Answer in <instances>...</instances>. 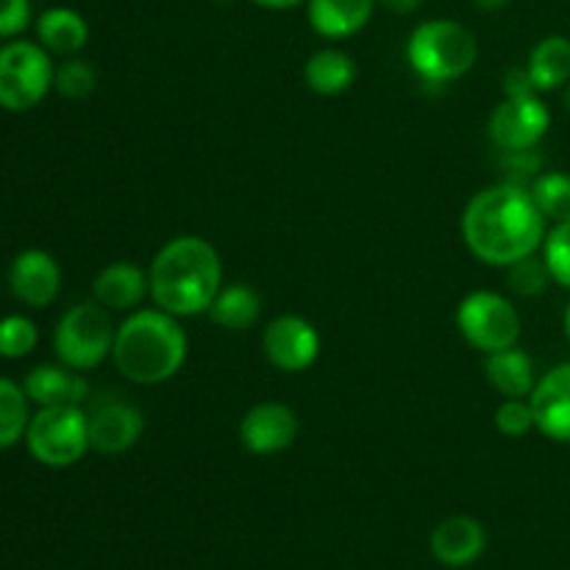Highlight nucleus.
Returning a JSON list of instances; mask_svg holds the SVG:
<instances>
[{
    "label": "nucleus",
    "instance_id": "c9c22d12",
    "mask_svg": "<svg viewBox=\"0 0 570 570\" xmlns=\"http://www.w3.org/2000/svg\"><path fill=\"white\" fill-rule=\"evenodd\" d=\"M507 3H510V0H473V6L482 11H499V9H504Z\"/></svg>",
    "mask_w": 570,
    "mask_h": 570
},
{
    "label": "nucleus",
    "instance_id": "cd10ccee",
    "mask_svg": "<svg viewBox=\"0 0 570 570\" xmlns=\"http://www.w3.org/2000/svg\"><path fill=\"white\" fill-rule=\"evenodd\" d=\"M504 271H507V287H510L515 295H521V298H538V295H543L546 289H549V284L554 282L546 259H538L534 254L527 256V259L512 262V265L504 267Z\"/></svg>",
    "mask_w": 570,
    "mask_h": 570
},
{
    "label": "nucleus",
    "instance_id": "473e14b6",
    "mask_svg": "<svg viewBox=\"0 0 570 570\" xmlns=\"http://www.w3.org/2000/svg\"><path fill=\"white\" fill-rule=\"evenodd\" d=\"M523 95H540L527 67H512L504 76V98H523Z\"/></svg>",
    "mask_w": 570,
    "mask_h": 570
},
{
    "label": "nucleus",
    "instance_id": "6ab92c4d",
    "mask_svg": "<svg viewBox=\"0 0 570 570\" xmlns=\"http://www.w3.org/2000/svg\"><path fill=\"white\" fill-rule=\"evenodd\" d=\"M376 0H309V26L326 39H345L371 22Z\"/></svg>",
    "mask_w": 570,
    "mask_h": 570
},
{
    "label": "nucleus",
    "instance_id": "9b49d317",
    "mask_svg": "<svg viewBox=\"0 0 570 570\" xmlns=\"http://www.w3.org/2000/svg\"><path fill=\"white\" fill-rule=\"evenodd\" d=\"M9 289L20 304L31 309H45L59 298L61 267L53 254L42 248H26L11 259Z\"/></svg>",
    "mask_w": 570,
    "mask_h": 570
},
{
    "label": "nucleus",
    "instance_id": "7ed1b4c3",
    "mask_svg": "<svg viewBox=\"0 0 570 570\" xmlns=\"http://www.w3.org/2000/svg\"><path fill=\"white\" fill-rule=\"evenodd\" d=\"M189 340L176 315L165 309H134L117 326L111 362L134 384H165L187 362Z\"/></svg>",
    "mask_w": 570,
    "mask_h": 570
},
{
    "label": "nucleus",
    "instance_id": "e433bc0d",
    "mask_svg": "<svg viewBox=\"0 0 570 570\" xmlns=\"http://www.w3.org/2000/svg\"><path fill=\"white\" fill-rule=\"evenodd\" d=\"M562 326H566V337H568V343H570V304H568V309H566V321H562Z\"/></svg>",
    "mask_w": 570,
    "mask_h": 570
},
{
    "label": "nucleus",
    "instance_id": "a878e982",
    "mask_svg": "<svg viewBox=\"0 0 570 570\" xmlns=\"http://www.w3.org/2000/svg\"><path fill=\"white\" fill-rule=\"evenodd\" d=\"M53 89L67 100H87L98 89V72L89 61L70 56V59L56 67Z\"/></svg>",
    "mask_w": 570,
    "mask_h": 570
},
{
    "label": "nucleus",
    "instance_id": "20e7f679",
    "mask_svg": "<svg viewBox=\"0 0 570 570\" xmlns=\"http://www.w3.org/2000/svg\"><path fill=\"white\" fill-rule=\"evenodd\" d=\"M479 42L471 28L456 20H426L410 33L406 61L426 83H451L473 70Z\"/></svg>",
    "mask_w": 570,
    "mask_h": 570
},
{
    "label": "nucleus",
    "instance_id": "4468645a",
    "mask_svg": "<svg viewBox=\"0 0 570 570\" xmlns=\"http://www.w3.org/2000/svg\"><path fill=\"white\" fill-rule=\"evenodd\" d=\"M145 432V415L128 401H106L89 412V449L98 454H126Z\"/></svg>",
    "mask_w": 570,
    "mask_h": 570
},
{
    "label": "nucleus",
    "instance_id": "6e6552de",
    "mask_svg": "<svg viewBox=\"0 0 570 570\" xmlns=\"http://www.w3.org/2000/svg\"><path fill=\"white\" fill-rule=\"evenodd\" d=\"M456 328L482 354L504 351L521 340V315L507 295L476 289L456 306Z\"/></svg>",
    "mask_w": 570,
    "mask_h": 570
},
{
    "label": "nucleus",
    "instance_id": "aec40b11",
    "mask_svg": "<svg viewBox=\"0 0 570 570\" xmlns=\"http://www.w3.org/2000/svg\"><path fill=\"white\" fill-rule=\"evenodd\" d=\"M33 31H37V42L56 56H76L89 39V26L81 11L67 9V6L45 9L33 22Z\"/></svg>",
    "mask_w": 570,
    "mask_h": 570
},
{
    "label": "nucleus",
    "instance_id": "5701e85b",
    "mask_svg": "<svg viewBox=\"0 0 570 570\" xmlns=\"http://www.w3.org/2000/svg\"><path fill=\"white\" fill-rule=\"evenodd\" d=\"M356 61L340 48H323L304 65V81L317 95H340L354 83Z\"/></svg>",
    "mask_w": 570,
    "mask_h": 570
},
{
    "label": "nucleus",
    "instance_id": "a211bd4d",
    "mask_svg": "<svg viewBox=\"0 0 570 570\" xmlns=\"http://www.w3.org/2000/svg\"><path fill=\"white\" fill-rule=\"evenodd\" d=\"M484 379L504 399H529L538 384L532 356L518 345L484 354Z\"/></svg>",
    "mask_w": 570,
    "mask_h": 570
},
{
    "label": "nucleus",
    "instance_id": "4c0bfd02",
    "mask_svg": "<svg viewBox=\"0 0 570 570\" xmlns=\"http://www.w3.org/2000/svg\"><path fill=\"white\" fill-rule=\"evenodd\" d=\"M566 106H568V115H570V83H568V89H566Z\"/></svg>",
    "mask_w": 570,
    "mask_h": 570
},
{
    "label": "nucleus",
    "instance_id": "9d476101",
    "mask_svg": "<svg viewBox=\"0 0 570 570\" xmlns=\"http://www.w3.org/2000/svg\"><path fill=\"white\" fill-rule=\"evenodd\" d=\"M262 351L276 371L304 373L321 356V334L306 317L278 315L265 326Z\"/></svg>",
    "mask_w": 570,
    "mask_h": 570
},
{
    "label": "nucleus",
    "instance_id": "f03ea898",
    "mask_svg": "<svg viewBox=\"0 0 570 570\" xmlns=\"http://www.w3.org/2000/svg\"><path fill=\"white\" fill-rule=\"evenodd\" d=\"M148 278L159 309L176 317L206 315L223 289V262L209 239L184 234L161 245Z\"/></svg>",
    "mask_w": 570,
    "mask_h": 570
},
{
    "label": "nucleus",
    "instance_id": "393cba45",
    "mask_svg": "<svg viewBox=\"0 0 570 570\" xmlns=\"http://www.w3.org/2000/svg\"><path fill=\"white\" fill-rule=\"evenodd\" d=\"M534 204L549 223L570 220V173H540L529 187Z\"/></svg>",
    "mask_w": 570,
    "mask_h": 570
},
{
    "label": "nucleus",
    "instance_id": "dca6fc26",
    "mask_svg": "<svg viewBox=\"0 0 570 570\" xmlns=\"http://www.w3.org/2000/svg\"><path fill=\"white\" fill-rule=\"evenodd\" d=\"M28 401L37 410L42 406H83L89 399L87 379L67 365H37L22 379Z\"/></svg>",
    "mask_w": 570,
    "mask_h": 570
},
{
    "label": "nucleus",
    "instance_id": "f704fd0d",
    "mask_svg": "<svg viewBox=\"0 0 570 570\" xmlns=\"http://www.w3.org/2000/svg\"><path fill=\"white\" fill-rule=\"evenodd\" d=\"M256 6H265V9L282 11V9H295V6L306 3V0H254Z\"/></svg>",
    "mask_w": 570,
    "mask_h": 570
},
{
    "label": "nucleus",
    "instance_id": "0eeeda50",
    "mask_svg": "<svg viewBox=\"0 0 570 570\" xmlns=\"http://www.w3.org/2000/svg\"><path fill=\"white\" fill-rule=\"evenodd\" d=\"M28 454L45 468H72L89 451V415L83 406H42L26 432Z\"/></svg>",
    "mask_w": 570,
    "mask_h": 570
},
{
    "label": "nucleus",
    "instance_id": "c85d7f7f",
    "mask_svg": "<svg viewBox=\"0 0 570 570\" xmlns=\"http://www.w3.org/2000/svg\"><path fill=\"white\" fill-rule=\"evenodd\" d=\"M543 259L549 265L554 284L570 289V220L554 223L549 228L543 243Z\"/></svg>",
    "mask_w": 570,
    "mask_h": 570
},
{
    "label": "nucleus",
    "instance_id": "f3484780",
    "mask_svg": "<svg viewBox=\"0 0 570 570\" xmlns=\"http://www.w3.org/2000/svg\"><path fill=\"white\" fill-rule=\"evenodd\" d=\"M92 295L104 309L134 312L150 295V278L131 262H111L95 276Z\"/></svg>",
    "mask_w": 570,
    "mask_h": 570
},
{
    "label": "nucleus",
    "instance_id": "bb28decb",
    "mask_svg": "<svg viewBox=\"0 0 570 570\" xmlns=\"http://www.w3.org/2000/svg\"><path fill=\"white\" fill-rule=\"evenodd\" d=\"M39 343V328L26 315L0 317V360H22L33 354Z\"/></svg>",
    "mask_w": 570,
    "mask_h": 570
},
{
    "label": "nucleus",
    "instance_id": "72a5a7b5",
    "mask_svg": "<svg viewBox=\"0 0 570 570\" xmlns=\"http://www.w3.org/2000/svg\"><path fill=\"white\" fill-rule=\"evenodd\" d=\"M379 3L387 6L395 14H412V11H417V6H421L423 0H379Z\"/></svg>",
    "mask_w": 570,
    "mask_h": 570
},
{
    "label": "nucleus",
    "instance_id": "58836bf2",
    "mask_svg": "<svg viewBox=\"0 0 570 570\" xmlns=\"http://www.w3.org/2000/svg\"><path fill=\"white\" fill-rule=\"evenodd\" d=\"M220 3H228V0H220Z\"/></svg>",
    "mask_w": 570,
    "mask_h": 570
},
{
    "label": "nucleus",
    "instance_id": "f257e3e1",
    "mask_svg": "<svg viewBox=\"0 0 570 570\" xmlns=\"http://www.w3.org/2000/svg\"><path fill=\"white\" fill-rule=\"evenodd\" d=\"M546 234L549 220L532 193L510 181L476 193L462 212V239L484 265L510 267L512 262L538 254Z\"/></svg>",
    "mask_w": 570,
    "mask_h": 570
},
{
    "label": "nucleus",
    "instance_id": "2eb2a0df",
    "mask_svg": "<svg viewBox=\"0 0 570 570\" xmlns=\"http://www.w3.org/2000/svg\"><path fill=\"white\" fill-rule=\"evenodd\" d=\"M429 549L440 566L468 568L488 551V529L471 515H451L434 527Z\"/></svg>",
    "mask_w": 570,
    "mask_h": 570
},
{
    "label": "nucleus",
    "instance_id": "423d86ee",
    "mask_svg": "<svg viewBox=\"0 0 570 570\" xmlns=\"http://www.w3.org/2000/svg\"><path fill=\"white\" fill-rule=\"evenodd\" d=\"M115 334L111 312L104 309L98 301L70 306L53 332L56 360L78 373L92 371L106 356H111Z\"/></svg>",
    "mask_w": 570,
    "mask_h": 570
},
{
    "label": "nucleus",
    "instance_id": "f8f14e48",
    "mask_svg": "<svg viewBox=\"0 0 570 570\" xmlns=\"http://www.w3.org/2000/svg\"><path fill=\"white\" fill-rule=\"evenodd\" d=\"M295 438H298V415L278 401L250 406L239 423V440L256 456L282 454L295 443Z\"/></svg>",
    "mask_w": 570,
    "mask_h": 570
},
{
    "label": "nucleus",
    "instance_id": "1a4fd4ad",
    "mask_svg": "<svg viewBox=\"0 0 570 570\" xmlns=\"http://www.w3.org/2000/svg\"><path fill=\"white\" fill-rule=\"evenodd\" d=\"M551 111L540 95H523V98H504L493 109L488 122L490 139L501 150H527L538 148L540 139L549 134Z\"/></svg>",
    "mask_w": 570,
    "mask_h": 570
},
{
    "label": "nucleus",
    "instance_id": "2f4dec72",
    "mask_svg": "<svg viewBox=\"0 0 570 570\" xmlns=\"http://www.w3.org/2000/svg\"><path fill=\"white\" fill-rule=\"evenodd\" d=\"M31 26V0H0V39L20 37Z\"/></svg>",
    "mask_w": 570,
    "mask_h": 570
},
{
    "label": "nucleus",
    "instance_id": "c756f323",
    "mask_svg": "<svg viewBox=\"0 0 570 570\" xmlns=\"http://www.w3.org/2000/svg\"><path fill=\"white\" fill-rule=\"evenodd\" d=\"M495 429L504 438L521 440L534 429V410L529 399H504L495 410Z\"/></svg>",
    "mask_w": 570,
    "mask_h": 570
},
{
    "label": "nucleus",
    "instance_id": "ddd939ff",
    "mask_svg": "<svg viewBox=\"0 0 570 570\" xmlns=\"http://www.w3.org/2000/svg\"><path fill=\"white\" fill-rule=\"evenodd\" d=\"M529 401L534 410V429L551 443L570 445V362L543 373Z\"/></svg>",
    "mask_w": 570,
    "mask_h": 570
},
{
    "label": "nucleus",
    "instance_id": "39448f33",
    "mask_svg": "<svg viewBox=\"0 0 570 570\" xmlns=\"http://www.w3.org/2000/svg\"><path fill=\"white\" fill-rule=\"evenodd\" d=\"M56 67L48 50L28 39L0 45V109L31 111L53 89Z\"/></svg>",
    "mask_w": 570,
    "mask_h": 570
},
{
    "label": "nucleus",
    "instance_id": "b1692460",
    "mask_svg": "<svg viewBox=\"0 0 570 570\" xmlns=\"http://www.w3.org/2000/svg\"><path fill=\"white\" fill-rule=\"evenodd\" d=\"M28 423H31V401H28L22 384L0 376V451L14 449L26 440Z\"/></svg>",
    "mask_w": 570,
    "mask_h": 570
},
{
    "label": "nucleus",
    "instance_id": "4be33fe9",
    "mask_svg": "<svg viewBox=\"0 0 570 570\" xmlns=\"http://www.w3.org/2000/svg\"><path fill=\"white\" fill-rule=\"evenodd\" d=\"M206 315L212 317L215 326L228 328V332H243L259 321L262 298L250 284H223Z\"/></svg>",
    "mask_w": 570,
    "mask_h": 570
},
{
    "label": "nucleus",
    "instance_id": "7c9ffc66",
    "mask_svg": "<svg viewBox=\"0 0 570 570\" xmlns=\"http://www.w3.org/2000/svg\"><path fill=\"white\" fill-rule=\"evenodd\" d=\"M501 170H504V181L518 184V187H532L534 178L543 173V159L534 148L527 150H501Z\"/></svg>",
    "mask_w": 570,
    "mask_h": 570
},
{
    "label": "nucleus",
    "instance_id": "412c9836",
    "mask_svg": "<svg viewBox=\"0 0 570 570\" xmlns=\"http://www.w3.org/2000/svg\"><path fill=\"white\" fill-rule=\"evenodd\" d=\"M527 70L532 76L538 92H551L570 83V39L562 33L543 37L532 48L527 61Z\"/></svg>",
    "mask_w": 570,
    "mask_h": 570
}]
</instances>
